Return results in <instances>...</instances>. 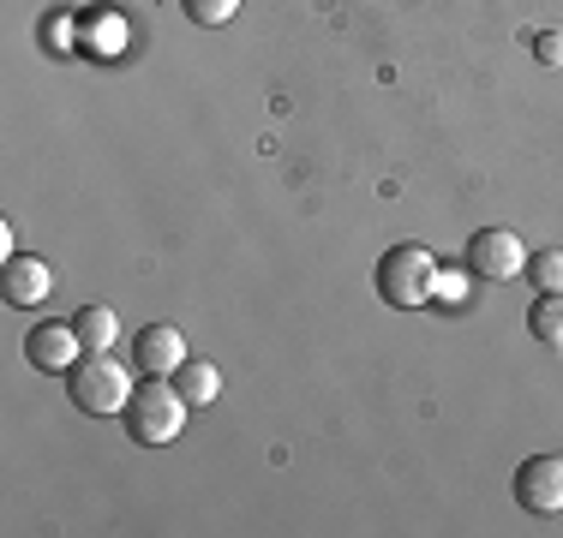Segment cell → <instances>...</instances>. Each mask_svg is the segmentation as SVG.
<instances>
[{"mask_svg": "<svg viewBox=\"0 0 563 538\" xmlns=\"http://www.w3.org/2000/svg\"><path fill=\"white\" fill-rule=\"evenodd\" d=\"M372 288H378V300L396 305V312H420V305L438 300V258L426 246H413V239H401V246H390L378 258Z\"/></svg>", "mask_w": 563, "mask_h": 538, "instance_id": "cell-1", "label": "cell"}, {"mask_svg": "<svg viewBox=\"0 0 563 538\" xmlns=\"http://www.w3.org/2000/svg\"><path fill=\"white\" fill-rule=\"evenodd\" d=\"M66 395H73L78 413H97V419H109V413H126V401H132V371L120 366L114 354H85L73 371H66Z\"/></svg>", "mask_w": 563, "mask_h": 538, "instance_id": "cell-2", "label": "cell"}, {"mask_svg": "<svg viewBox=\"0 0 563 538\" xmlns=\"http://www.w3.org/2000/svg\"><path fill=\"white\" fill-rule=\"evenodd\" d=\"M186 407H192V401H186L180 389L163 383V377H151V383H139L126 401V430L139 442H151V449H163V442H174L186 430Z\"/></svg>", "mask_w": 563, "mask_h": 538, "instance_id": "cell-3", "label": "cell"}, {"mask_svg": "<svg viewBox=\"0 0 563 538\" xmlns=\"http://www.w3.org/2000/svg\"><path fill=\"white\" fill-rule=\"evenodd\" d=\"M462 269L474 281H516V269H528V246L516 239V227H479L462 251Z\"/></svg>", "mask_w": 563, "mask_h": 538, "instance_id": "cell-4", "label": "cell"}, {"mask_svg": "<svg viewBox=\"0 0 563 538\" xmlns=\"http://www.w3.org/2000/svg\"><path fill=\"white\" fill-rule=\"evenodd\" d=\"M509 491L528 515H563V455H528L509 479Z\"/></svg>", "mask_w": 563, "mask_h": 538, "instance_id": "cell-5", "label": "cell"}, {"mask_svg": "<svg viewBox=\"0 0 563 538\" xmlns=\"http://www.w3.org/2000/svg\"><path fill=\"white\" fill-rule=\"evenodd\" d=\"M24 359H31L36 371H73L78 359H85V341H78L73 323H36L31 335H24Z\"/></svg>", "mask_w": 563, "mask_h": 538, "instance_id": "cell-6", "label": "cell"}, {"mask_svg": "<svg viewBox=\"0 0 563 538\" xmlns=\"http://www.w3.org/2000/svg\"><path fill=\"white\" fill-rule=\"evenodd\" d=\"M132 359H139L144 377H174L186 366V335L174 323H151V329L132 335Z\"/></svg>", "mask_w": 563, "mask_h": 538, "instance_id": "cell-7", "label": "cell"}, {"mask_svg": "<svg viewBox=\"0 0 563 538\" xmlns=\"http://www.w3.org/2000/svg\"><path fill=\"white\" fill-rule=\"evenodd\" d=\"M0 293H7V305H43L48 293H55V276H48L43 258H7Z\"/></svg>", "mask_w": 563, "mask_h": 538, "instance_id": "cell-8", "label": "cell"}, {"mask_svg": "<svg viewBox=\"0 0 563 538\" xmlns=\"http://www.w3.org/2000/svg\"><path fill=\"white\" fill-rule=\"evenodd\" d=\"M73 329H78V341H85V354H109V347L120 341V317L109 312V305H78Z\"/></svg>", "mask_w": 563, "mask_h": 538, "instance_id": "cell-9", "label": "cell"}, {"mask_svg": "<svg viewBox=\"0 0 563 538\" xmlns=\"http://www.w3.org/2000/svg\"><path fill=\"white\" fill-rule=\"evenodd\" d=\"M174 389H180L192 407H210V401L222 395V377H217V366H210V359H186V366L174 371Z\"/></svg>", "mask_w": 563, "mask_h": 538, "instance_id": "cell-10", "label": "cell"}, {"mask_svg": "<svg viewBox=\"0 0 563 538\" xmlns=\"http://www.w3.org/2000/svg\"><path fill=\"white\" fill-rule=\"evenodd\" d=\"M528 329L540 335V341L563 347V293H540V300H533V312H528Z\"/></svg>", "mask_w": 563, "mask_h": 538, "instance_id": "cell-11", "label": "cell"}, {"mask_svg": "<svg viewBox=\"0 0 563 538\" xmlns=\"http://www.w3.org/2000/svg\"><path fill=\"white\" fill-rule=\"evenodd\" d=\"M528 276H533V288L540 293H563V251H533L528 258Z\"/></svg>", "mask_w": 563, "mask_h": 538, "instance_id": "cell-12", "label": "cell"}, {"mask_svg": "<svg viewBox=\"0 0 563 538\" xmlns=\"http://www.w3.org/2000/svg\"><path fill=\"white\" fill-rule=\"evenodd\" d=\"M180 7H186V19H192V24L217 31V24H228L240 12V0H180Z\"/></svg>", "mask_w": 563, "mask_h": 538, "instance_id": "cell-13", "label": "cell"}, {"mask_svg": "<svg viewBox=\"0 0 563 538\" xmlns=\"http://www.w3.org/2000/svg\"><path fill=\"white\" fill-rule=\"evenodd\" d=\"M533 54H540L545 66H563V36H558V31H545L540 43H533Z\"/></svg>", "mask_w": 563, "mask_h": 538, "instance_id": "cell-14", "label": "cell"}]
</instances>
